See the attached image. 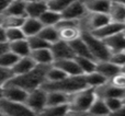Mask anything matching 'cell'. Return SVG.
Here are the masks:
<instances>
[{"label": "cell", "instance_id": "6da1fadb", "mask_svg": "<svg viewBox=\"0 0 125 116\" xmlns=\"http://www.w3.org/2000/svg\"><path fill=\"white\" fill-rule=\"evenodd\" d=\"M48 67L50 66L36 65V67L33 70L21 76H14L11 79H9L6 83L20 87L23 90L31 92V91L35 90V89L41 88L44 84V82L46 81V72H47Z\"/></svg>", "mask_w": 125, "mask_h": 116}, {"label": "cell", "instance_id": "7a4b0ae2", "mask_svg": "<svg viewBox=\"0 0 125 116\" xmlns=\"http://www.w3.org/2000/svg\"><path fill=\"white\" fill-rule=\"evenodd\" d=\"M42 88L46 91H59L66 94H73L84 88H88L84 76H69L57 82H44Z\"/></svg>", "mask_w": 125, "mask_h": 116}, {"label": "cell", "instance_id": "3957f363", "mask_svg": "<svg viewBox=\"0 0 125 116\" xmlns=\"http://www.w3.org/2000/svg\"><path fill=\"white\" fill-rule=\"evenodd\" d=\"M95 99H97L95 89L89 88V87L84 88L70 95V100L68 103L69 110L70 112L86 113L91 107Z\"/></svg>", "mask_w": 125, "mask_h": 116}, {"label": "cell", "instance_id": "277c9868", "mask_svg": "<svg viewBox=\"0 0 125 116\" xmlns=\"http://www.w3.org/2000/svg\"><path fill=\"white\" fill-rule=\"evenodd\" d=\"M81 37L84 42H86L87 46H88L89 50L91 53V56L95 60V61H104V60H109L111 56V52L106 44L104 43L103 39H100L92 35L89 31L82 30Z\"/></svg>", "mask_w": 125, "mask_h": 116}, {"label": "cell", "instance_id": "5b68a950", "mask_svg": "<svg viewBox=\"0 0 125 116\" xmlns=\"http://www.w3.org/2000/svg\"><path fill=\"white\" fill-rule=\"evenodd\" d=\"M56 28L59 32L61 39L67 42V43H70V42L75 41L81 36V21L66 20L62 18V20L58 22Z\"/></svg>", "mask_w": 125, "mask_h": 116}, {"label": "cell", "instance_id": "8992f818", "mask_svg": "<svg viewBox=\"0 0 125 116\" xmlns=\"http://www.w3.org/2000/svg\"><path fill=\"white\" fill-rule=\"evenodd\" d=\"M0 110L4 116H37L25 103L13 102L0 97Z\"/></svg>", "mask_w": 125, "mask_h": 116}, {"label": "cell", "instance_id": "52a82bcc", "mask_svg": "<svg viewBox=\"0 0 125 116\" xmlns=\"http://www.w3.org/2000/svg\"><path fill=\"white\" fill-rule=\"evenodd\" d=\"M25 104L36 114L47 106V91L43 88H39L29 92Z\"/></svg>", "mask_w": 125, "mask_h": 116}, {"label": "cell", "instance_id": "ba28073f", "mask_svg": "<svg viewBox=\"0 0 125 116\" xmlns=\"http://www.w3.org/2000/svg\"><path fill=\"white\" fill-rule=\"evenodd\" d=\"M88 14L86 3L83 0H75L62 12V18L66 20L81 21Z\"/></svg>", "mask_w": 125, "mask_h": 116}, {"label": "cell", "instance_id": "9c48e42d", "mask_svg": "<svg viewBox=\"0 0 125 116\" xmlns=\"http://www.w3.org/2000/svg\"><path fill=\"white\" fill-rule=\"evenodd\" d=\"M28 94V91L23 90L22 88L8 83L3 84V89H2L1 92V97L4 99L13 102H22V103H25Z\"/></svg>", "mask_w": 125, "mask_h": 116}, {"label": "cell", "instance_id": "30bf717a", "mask_svg": "<svg viewBox=\"0 0 125 116\" xmlns=\"http://www.w3.org/2000/svg\"><path fill=\"white\" fill-rule=\"evenodd\" d=\"M51 52L54 57V61L61 59H68V58H75L73 49L70 47V44L65 41H58L56 43L51 45Z\"/></svg>", "mask_w": 125, "mask_h": 116}, {"label": "cell", "instance_id": "8fae6325", "mask_svg": "<svg viewBox=\"0 0 125 116\" xmlns=\"http://www.w3.org/2000/svg\"><path fill=\"white\" fill-rule=\"evenodd\" d=\"M122 31H125V24H122V23H117V22H109L108 24H105L104 26L102 28L98 29L95 31H92V32H89L91 33L92 35H94L95 37L100 39H105L108 37L112 36V35L116 34L119 32H122Z\"/></svg>", "mask_w": 125, "mask_h": 116}, {"label": "cell", "instance_id": "7c38bea8", "mask_svg": "<svg viewBox=\"0 0 125 116\" xmlns=\"http://www.w3.org/2000/svg\"><path fill=\"white\" fill-rule=\"evenodd\" d=\"M97 97H102V99H108V97H119V99H124L125 97V90L114 87L110 81L106 82L104 86L95 89Z\"/></svg>", "mask_w": 125, "mask_h": 116}, {"label": "cell", "instance_id": "4fadbf2b", "mask_svg": "<svg viewBox=\"0 0 125 116\" xmlns=\"http://www.w3.org/2000/svg\"><path fill=\"white\" fill-rule=\"evenodd\" d=\"M54 66L58 67L67 76H81V69H80L78 62L75 58H68V59H61L54 61Z\"/></svg>", "mask_w": 125, "mask_h": 116}, {"label": "cell", "instance_id": "5bb4252c", "mask_svg": "<svg viewBox=\"0 0 125 116\" xmlns=\"http://www.w3.org/2000/svg\"><path fill=\"white\" fill-rule=\"evenodd\" d=\"M36 67L35 61L32 59L31 56H26V57H21L18 59V61L15 62V65L12 67L11 72L12 76H21L24 73H28L29 71L33 70Z\"/></svg>", "mask_w": 125, "mask_h": 116}, {"label": "cell", "instance_id": "9a60e30c", "mask_svg": "<svg viewBox=\"0 0 125 116\" xmlns=\"http://www.w3.org/2000/svg\"><path fill=\"white\" fill-rule=\"evenodd\" d=\"M44 28V25L41 23L39 19H34V18H29L26 17L24 20L23 24H22L21 29L23 31L24 35L28 37H32L35 35H39L40 32L42 31V29Z\"/></svg>", "mask_w": 125, "mask_h": 116}, {"label": "cell", "instance_id": "2e32d148", "mask_svg": "<svg viewBox=\"0 0 125 116\" xmlns=\"http://www.w3.org/2000/svg\"><path fill=\"white\" fill-rule=\"evenodd\" d=\"M111 53L123 52L125 50V31L119 32L108 39H103Z\"/></svg>", "mask_w": 125, "mask_h": 116}, {"label": "cell", "instance_id": "e0dca14e", "mask_svg": "<svg viewBox=\"0 0 125 116\" xmlns=\"http://www.w3.org/2000/svg\"><path fill=\"white\" fill-rule=\"evenodd\" d=\"M30 56L35 61V64L40 66H51L54 64V57L51 52V48L32 50Z\"/></svg>", "mask_w": 125, "mask_h": 116}, {"label": "cell", "instance_id": "ac0fdd59", "mask_svg": "<svg viewBox=\"0 0 125 116\" xmlns=\"http://www.w3.org/2000/svg\"><path fill=\"white\" fill-rule=\"evenodd\" d=\"M95 71H98L102 76H104L110 81L114 76H116L121 71V68L117 67L116 65L112 64L110 60H104V61L97 62V69H95Z\"/></svg>", "mask_w": 125, "mask_h": 116}, {"label": "cell", "instance_id": "d6986e66", "mask_svg": "<svg viewBox=\"0 0 125 116\" xmlns=\"http://www.w3.org/2000/svg\"><path fill=\"white\" fill-rule=\"evenodd\" d=\"M47 9L46 0H35L33 2L26 3V17L39 19Z\"/></svg>", "mask_w": 125, "mask_h": 116}, {"label": "cell", "instance_id": "ffe728a7", "mask_svg": "<svg viewBox=\"0 0 125 116\" xmlns=\"http://www.w3.org/2000/svg\"><path fill=\"white\" fill-rule=\"evenodd\" d=\"M8 48L9 50L15 54L19 58L21 57H26L31 55V47L29 45L28 39H21V41H17V42H12V43L8 44Z\"/></svg>", "mask_w": 125, "mask_h": 116}, {"label": "cell", "instance_id": "44dd1931", "mask_svg": "<svg viewBox=\"0 0 125 116\" xmlns=\"http://www.w3.org/2000/svg\"><path fill=\"white\" fill-rule=\"evenodd\" d=\"M84 3L88 12L108 14L111 7V0H86Z\"/></svg>", "mask_w": 125, "mask_h": 116}, {"label": "cell", "instance_id": "7402d4cb", "mask_svg": "<svg viewBox=\"0 0 125 116\" xmlns=\"http://www.w3.org/2000/svg\"><path fill=\"white\" fill-rule=\"evenodd\" d=\"M109 17L111 21L125 24V6L119 2L111 1V7L109 10Z\"/></svg>", "mask_w": 125, "mask_h": 116}, {"label": "cell", "instance_id": "603a6c76", "mask_svg": "<svg viewBox=\"0 0 125 116\" xmlns=\"http://www.w3.org/2000/svg\"><path fill=\"white\" fill-rule=\"evenodd\" d=\"M88 113L93 116H110L111 115L110 110H109L108 105L105 103V100L99 97H97V99L94 100L91 107L89 108Z\"/></svg>", "mask_w": 125, "mask_h": 116}, {"label": "cell", "instance_id": "cb8c5ba5", "mask_svg": "<svg viewBox=\"0 0 125 116\" xmlns=\"http://www.w3.org/2000/svg\"><path fill=\"white\" fill-rule=\"evenodd\" d=\"M70 47L73 49L75 57H88V58H92L91 53L89 50L88 46H87L86 42L82 39V37L80 36L79 39H75V41L70 42ZM93 59V58H92Z\"/></svg>", "mask_w": 125, "mask_h": 116}, {"label": "cell", "instance_id": "d4e9b609", "mask_svg": "<svg viewBox=\"0 0 125 116\" xmlns=\"http://www.w3.org/2000/svg\"><path fill=\"white\" fill-rule=\"evenodd\" d=\"M70 95L59 91H47V106L68 104Z\"/></svg>", "mask_w": 125, "mask_h": 116}, {"label": "cell", "instance_id": "484cf974", "mask_svg": "<svg viewBox=\"0 0 125 116\" xmlns=\"http://www.w3.org/2000/svg\"><path fill=\"white\" fill-rule=\"evenodd\" d=\"M2 15H14V17L26 18V3L19 0H12L8 9Z\"/></svg>", "mask_w": 125, "mask_h": 116}, {"label": "cell", "instance_id": "4316f807", "mask_svg": "<svg viewBox=\"0 0 125 116\" xmlns=\"http://www.w3.org/2000/svg\"><path fill=\"white\" fill-rule=\"evenodd\" d=\"M70 112L68 104L64 105H53L46 106L43 111L37 114V116H66Z\"/></svg>", "mask_w": 125, "mask_h": 116}, {"label": "cell", "instance_id": "83f0119b", "mask_svg": "<svg viewBox=\"0 0 125 116\" xmlns=\"http://www.w3.org/2000/svg\"><path fill=\"white\" fill-rule=\"evenodd\" d=\"M84 79H86V83L89 88L98 89L100 87L104 86L106 82H109V80L106 79L104 76H102L101 73H99L98 71H93L88 75H83Z\"/></svg>", "mask_w": 125, "mask_h": 116}, {"label": "cell", "instance_id": "f1b7e54d", "mask_svg": "<svg viewBox=\"0 0 125 116\" xmlns=\"http://www.w3.org/2000/svg\"><path fill=\"white\" fill-rule=\"evenodd\" d=\"M39 20L41 21V23L44 26H56L58 24V22L62 20V14L58 12L52 11L50 9L45 11L41 17L39 18Z\"/></svg>", "mask_w": 125, "mask_h": 116}, {"label": "cell", "instance_id": "f546056e", "mask_svg": "<svg viewBox=\"0 0 125 116\" xmlns=\"http://www.w3.org/2000/svg\"><path fill=\"white\" fill-rule=\"evenodd\" d=\"M39 35L44 39V41L47 42L50 45L61 41L59 32H58L56 26H44Z\"/></svg>", "mask_w": 125, "mask_h": 116}, {"label": "cell", "instance_id": "4dcf8cb0", "mask_svg": "<svg viewBox=\"0 0 125 116\" xmlns=\"http://www.w3.org/2000/svg\"><path fill=\"white\" fill-rule=\"evenodd\" d=\"M76 61L78 62L80 69H81L82 75H88L97 69V61L92 58L88 57H75Z\"/></svg>", "mask_w": 125, "mask_h": 116}, {"label": "cell", "instance_id": "1f68e13d", "mask_svg": "<svg viewBox=\"0 0 125 116\" xmlns=\"http://www.w3.org/2000/svg\"><path fill=\"white\" fill-rule=\"evenodd\" d=\"M18 59H19V57L15 54H13L11 50H9L8 48L6 52L0 54V67L11 70L12 67L15 65V62L18 61Z\"/></svg>", "mask_w": 125, "mask_h": 116}, {"label": "cell", "instance_id": "d6a6232c", "mask_svg": "<svg viewBox=\"0 0 125 116\" xmlns=\"http://www.w3.org/2000/svg\"><path fill=\"white\" fill-rule=\"evenodd\" d=\"M66 77H69V76H67L64 71L61 70L58 67L54 66V65H52V66L48 67L47 72H46V81H47V82L61 81V80L65 79Z\"/></svg>", "mask_w": 125, "mask_h": 116}, {"label": "cell", "instance_id": "836d02e7", "mask_svg": "<svg viewBox=\"0 0 125 116\" xmlns=\"http://www.w3.org/2000/svg\"><path fill=\"white\" fill-rule=\"evenodd\" d=\"M25 18L23 17H14V15H2L1 26L4 29L10 28H21Z\"/></svg>", "mask_w": 125, "mask_h": 116}, {"label": "cell", "instance_id": "e575fe53", "mask_svg": "<svg viewBox=\"0 0 125 116\" xmlns=\"http://www.w3.org/2000/svg\"><path fill=\"white\" fill-rule=\"evenodd\" d=\"M26 39V36L24 35L23 31L21 28H10L6 29V39L7 44L12 43V42L21 41V39Z\"/></svg>", "mask_w": 125, "mask_h": 116}, {"label": "cell", "instance_id": "d590c367", "mask_svg": "<svg viewBox=\"0 0 125 116\" xmlns=\"http://www.w3.org/2000/svg\"><path fill=\"white\" fill-rule=\"evenodd\" d=\"M75 0H46L47 8L52 11L58 12L62 14V12Z\"/></svg>", "mask_w": 125, "mask_h": 116}, {"label": "cell", "instance_id": "8d00e7d4", "mask_svg": "<svg viewBox=\"0 0 125 116\" xmlns=\"http://www.w3.org/2000/svg\"><path fill=\"white\" fill-rule=\"evenodd\" d=\"M29 45L31 47V50H37V49H43V48H50L51 45L46 41H44L40 35H35L32 37H28Z\"/></svg>", "mask_w": 125, "mask_h": 116}, {"label": "cell", "instance_id": "74e56055", "mask_svg": "<svg viewBox=\"0 0 125 116\" xmlns=\"http://www.w3.org/2000/svg\"><path fill=\"white\" fill-rule=\"evenodd\" d=\"M105 100V103L108 105L109 110H110L111 114L115 111H117L119 108H121L122 106L124 105L123 103V99H119V97H108V99H104Z\"/></svg>", "mask_w": 125, "mask_h": 116}, {"label": "cell", "instance_id": "f35d334b", "mask_svg": "<svg viewBox=\"0 0 125 116\" xmlns=\"http://www.w3.org/2000/svg\"><path fill=\"white\" fill-rule=\"evenodd\" d=\"M112 64L116 65L117 67L121 68L122 66L125 65V50L123 52H116V53H111V56L109 58Z\"/></svg>", "mask_w": 125, "mask_h": 116}, {"label": "cell", "instance_id": "ab89813d", "mask_svg": "<svg viewBox=\"0 0 125 116\" xmlns=\"http://www.w3.org/2000/svg\"><path fill=\"white\" fill-rule=\"evenodd\" d=\"M110 82L114 87H116V88L124 89L125 90V73L120 71L116 76H114V77L110 80Z\"/></svg>", "mask_w": 125, "mask_h": 116}, {"label": "cell", "instance_id": "60d3db41", "mask_svg": "<svg viewBox=\"0 0 125 116\" xmlns=\"http://www.w3.org/2000/svg\"><path fill=\"white\" fill-rule=\"evenodd\" d=\"M13 76H12V72L11 70L9 69H4L2 67H0V83L4 84L9 79H11Z\"/></svg>", "mask_w": 125, "mask_h": 116}, {"label": "cell", "instance_id": "b9f144b4", "mask_svg": "<svg viewBox=\"0 0 125 116\" xmlns=\"http://www.w3.org/2000/svg\"><path fill=\"white\" fill-rule=\"evenodd\" d=\"M12 0H0V14H3Z\"/></svg>", "mask_w": 125, "mask_h": 116}, {"label": "cell", "instance_id": "7bdbcfd3", "mask_svg": "<svg viewBox=\"0 0 125 116\" xmlns=\"http://www.w3.org/2000/svg\"><path fill=\"white\" fill-rule=\"evenodd\" d=\"M0 44H7L6 39V29L0 25Z\"/></svg>", "mask_w": 125, "mask_h": 116}, {"label": "cell", "instance_id": "ee69618b", "mask_svg": "<svg viewBox=\"0 0 125 116\" xmlns=\"http://www.w3.org/2000/svg\"><path fill=\"white\" fill-rule=\"evenodd\" d=\"M110 116H125V104H124L123 106H122L121 108H119L117 111L113 112Z\"/></svg>", "mask_w": 125, "mask_h": 116}, {"label": "cell", "instance_id": "f6af8a7d", "mask_svg": "<svg viewBox=\"0 0 125 116\" xmlns=\"http://www.w3.org/2000/svg\"><path fill=\"white\" fill-rule=\"evenodd\" d=\"M66 116H93L91 114H89L88 112L86 113H76V112H69L68 114H67Z\"/></svg>", "mask_w": 125, "mask_h": 116}, {"label": "cell", "instance_id": "bcb514c9", "mask_svg": "<svg viewBox=\"0 0 125 116\" xmlns=\"http://www.w3.org/2000/svg\"><path fill=\"white\" fill-rule=\"evenodd\" d=\"M7 49H8V44H0V54L6 52Z\"/></svg>", "mask_w": 125, "mask_h": 116}, {"label": "cell", "instance_id": "7dc6e473", "mask_svg": "<svg viewBox=\"0 0 125 116\" xmlns=\"http://www.w3.org/2000/svg\"><path fill=\"white\" fill-rule=\"evenodd\" d=\"M111 1H114V2H119V3H122L125 6V0H111Z\"/></svg>", "mask_w": 125, "mask_h": 116}, {"label": "cell", "instance_id": "c3c4849f", "mask_svg": "<svg viewBox=\"0 0 125 116\" xmlns=\"http://www.w3.org/2000/svg\"><path fill=\"white\" fill-rule=\"evenodd\" d=\"M19 1H22V2H24V3H30V2H33V1H35V0H19Z\"/></svg>", "mask_w": 125, "mask_h": 116}, {"label": "cell", "instance_id": "681fc988", "mask_svg": "<svg viewBox=\"0 0 125 116\" xmlns=\"http://www.w3.org/2000/svg\"><path fill=\"white\" fill-rule=\"evenodd\" d=\"M2 89H3V84L0 83V97H1V92H2Z\"/></svg>", "mask_w": 125, "mask_h": 116}, {"label": "cell", "instance_id": "f907efd6", "mask_svg": "<svg viewBox=\"0 0 125 116\" xmlns=\"http://www.w3.org/2000/svg\"><path fill=\"white\" fill-rule=\"evenodd\" d=\"M121 72L125 73V65H124V66H122V67H121Z\"/></svg>", "mask_w": 125, "mask_h": 116}, {"label": "cell", "instance_id": "816d5d0a", "mask_svg": "<svg viewBox=\"0 0 125 116\" xmlns=\"http://www.w3.org/2000/svg\"><path fill=\"white\" fill-rule=\"evenodd\" d=\"M1 23H2V15L0 14V25H1Z\"/></svg>", "mask_w": 125, "mask_h": 116}, {"label": "cell", "instance_id": "f5cc1de1", "mask_svg": "<svg viewBox=\"0 0 125 116\" xmlns=\"http://www.w3.org/2000/svg\"><path fill=\"white\" fill-rule=\"evenodd\" d=\"M0 116H4V115H3V113L1 112V110H0Z\"/></svg>", "mask_w": 125, "mask_h": 116}, {"label": "cell", "instance_id": "db71d44e", "mask_svg": "<svg viewBox=\"0 0 125 116\" xmlns=\"http://www.w3.org/2000/svg\"><path fill=\"white\" fill-rule=\"evenodd\" d=\"M123 103L125 104V97H124V99H123Z\"/></svg>", "mask_w": 125, "mask_h": 116}, {"label": "cell", "instance_id": "11a10c76", "mask_svg": "<svg viewBox=\"0 0 125 116\" xmlns=\"http://www.w3.org/2000/svg\"><path fill=\"white\" fill-rule=\"evenodd\" d=\"M84 1H86V0H84Z\"/></svg>", "mask_w": 125, "mask_h": 116}]
</instances>
